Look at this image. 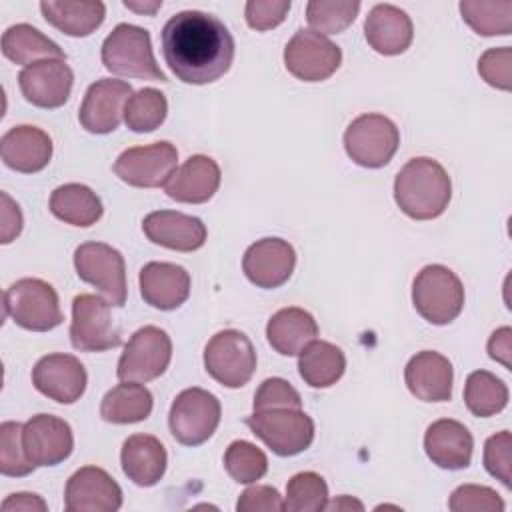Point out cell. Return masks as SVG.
<instances>
[{
  "label": "cell",
  "instance_id": "cell-42",
  "mask_svg": "<svg viewBox=\"0 0 512 512\" xmlns=\"http://www.w3.org/2000/svg\"><path fill=\"white\" fill-rule=\"evenodd\" d=\"M448 508L452 512H502L506 506L496 490L480 484H462L452 492Z\"/></svg>",
  "mask_w": 512,
  "mask_h": 512
},
{
  "label": "cell",
  "instance_id": "cell-37",
  "mask_svg": "<svg viewBox=\"0 0 512 512\" xmlns=\"http://www.w3.org/2000/svg\"><path fill=\"white\" fill-rule=\"evenodd\" d=\"M166 114V96L156 88H140L126 102L124 122L132 132L144 134L160 128V124L166 120Z\"/></svg>",
  "mask_w": 512,
  "mask_h": 512
},
{
  "label": "cell",
  "instance_id": "cell-30",
  "mask_svg": "<svg viewBox=\"0 0 512 512\" xmlns=\"http://www.w3.org/2000/svg\"><path fill=\"white\" fill-rule=\"evenodd\" d=\"M48 208L58 220L72 226H80V228H88L96 224L104 212L102 200L98 198V194L86 184H78V182L58 186L50 194Z\"/></svg>",
  "mask_w": 512,
  "mask_h": 512
},
{
  "label": "cell",
  "instance_id": "cell-51",
  "mask_svg": "<svg viewBox=\"0 0 512 512\" xmlns=\"http://www.w3.org/2000/svg\"><path fill=\"white\" fill-rule=\"evenodd\" d=\"M124 6L138 14H156V10L162 6V0H148V2H136V0H124Z\"/></svg>",
  "mask_w": 512,
  "mask_h": 512
},
{
  "label": "cell",
  "instance_id": "cell-50",
  "mask_svg": "<svg viewBox=\"0 0 512 512\" xmlns=\"http://www.w3.org/2000/svg\"><path fill=\"white\" fill-rule=\"evenodd\" d=\"M2 510L4 512H34V510L46 512L48 504L38 494L16 492V494H10L8 498H4Z\"/></svg>",
  "mask_w": 512,
  "mask_h": 512
},
{
  "label": "cell",
  "instance_id": "cell-5",
  "mask_svg": "<svg viewBox=\"0 0 512 512\" xmlns=\"http://www.w3.org/2000/svg\"><path fill=\"white\" fill-rule=\"evenodd\" d=\"M4 314L30 332H48L62 324L58 294L40 278H20L4 292Z\"/></svg>",
  "mask_w": 512,
  "mask_h": 512
},
{
  "label": "cell",
  "instance_id": "cell-38",
  "mask_svg": "<svg viewBox=\"0 0 512 512\" xmlns=\"http://www.w3.org/2000/svg\"><path fill=\"white\" fill-rule=\"evenodd\" d=\"M358 0H312L306 4V20L318 34H340L358 16Z\"/></svg>",
  "mask_w": 512,
  "mask_h": 512
},
{
  "label": "cell",
  "instance_id": "cell-48",
  "mask_svg": "<svg viewBox=\"0 0 512 512\" xmlns=\"http://www.w3.org/2000/svg\"><path fill=\"white\" fill-rule=\"evenodd\" d=\"M0 198H2V212H0L2 236H0V242L10 244L22 232V212H20L18 204L6 192H2Z\"/></svg>",
  "mask_w": 512,
  "mask_h": 512
},
{
  "label": "cell",
  "instance_id": "cell-13",
  "mask_svg": "<svg viewBox=\"0 0 512 512\" xmlns=\"http://www.w3.org/2000/svg\"><path fill=\"white\" fill-rule=\"evenodd\" d=\"M342 62V50L314 30H296L284 48L286 70L302 82H322L330 78Z\"/></svg>",
  "mask_w": 512,
  "mask_h": 512
},
{
  "label": "cell",
  "instance_id": "cell-15",
  "mask_svg": "<svg viewBox=\"0 0 512 512\" xmlns=\"http://www.w3.org/2000/svg\"><path fill=\"white\" fill-rule=\"evenodd\" d=\"M132 94V86L124 80L100 78L90 84L78 112L82 128L90 134L114 132L124 118V108Z\"/></svg>",
  "mask_w": 512,
  "mask_h": 512
},
{
  "label": "cell",
  "instance_id": "cell-7",
  "mask_svg": "<svg viewBox=\"0 0 512 512\" xmlns=\"http://www.w3.org/2000/svg\"><path fill=\"white\" fill-rule=\"evenodd\" d=\"M204 368L218 384L242 388L256 370V350L244 332L220 330L204 348Z\"/></svg>",
  "mask_w": 512,
  "mask_h": 512
},
{
  "label": "cell",
  "instance_id": "cell-8",
  "mask_svg": "<svg viewBox=\"0 0 512 512\" xmlns=\"http://www.w3.org/2000/svg\"><path fill=\"white\" fill-rule=\"evenodd\" d=\"M400 132L384 114H360L344 132L348 158L362 168H382L396 154Z\"/></svg>",
  "mask_w": 512,
  "mask_h": 512
},
{
  "label": "cell",
  "instance_id": "cell-33",
  "mask_svg": "<svg viewBox=\"0 0 512 512\" xmlns=\"http://www.w3.org/2000/svg\"><path fill=\"white\" fill-rule=\"evenodd\" d=\"M346 370L344 352L326 340H312L298 354L300 378L312 388H330Z\"/></svg>",
  "mask_w": 512,
  "mask_h": 512
},
{
  "label": "cell",
  "instance_id": "cell-49",
  "mask_svg": "<svg viewBox=\"0 0 512 512\" xmlns=\"http://www.w3.org/2000/svg\"><path fill=\"white\" fill-rule=\"evenodd\" d=\"M488 354L492 360L500 362L504 368H512V328L510 326H502L498 330L492 332L490 340H488Z\"/></svg>",
  "mask_w": 512,
  "mask_h": 512
},
{
  "label": "cell",
  "instance_id": "cell-29",
  "mask_svg": "<svg viewBox=\"0 0 512 512\" xmlns=\"http://www.w3.org/2000/svg\"><path fill=\"white\" fill-rule=\"evenodd\" d=\"M318 336L314 316L298 306L280 308L266 324L268 344L282 356H298Z\"/></svg>",
  "mask_w": 512,
  "mask_h": 512
},
{
  "label": "cell",
  "instance_id": "cell-43",
  "mask_svg": "<svg viewBox=\"0 0 512 512\" xmlns=\"http://www.w3.org/2000/svg\"><path fill=\"white\" fill-rule=\"evenodd\" d=\"M484 468L486 472L500 480L504 484V488L512 486V476H510V468H512V436L508 430L496 432L492 434L486 444H484Z\"/></svg>",
  "mask_w": 512,
  "mask_h": 512
},
{
  "label": "cell",
  "instance_id": "cell-28",
  "mask_svg": "<svg viewBox=\"0 0 512 512\" xmlns=\"http://www.w3.org/2000/svg\"><path fill=\"white\" fill-rule=\"evenodd\" d=\"M122 472L136 486L150 488L158 484L166 472L168 454L164 444L150 434H132L120 450Z\"/></svg>",
  "mask_w": 512,
  "mask_h": 512
},
{
  "label": "cell",
  "instance_id": "cell-12",
  "mask_svg": "<svg viewBox=\"0 0 512 512\" xmlns=\"http://www.w3.org/2000/svg\"><path fill=\"white\" fill-rule=\"evenodd\" d=\"M110 302L96 294H78L72 300L70 342L80 352H104L120 346V328L110 314Z\"/></svg>",
  "mask_w": 512,
  "mask_h": 512
},
{
  "label": "cell",
  "instance_id": "cell-45",
  "mask_svg": "<svg viewBox=\"0 0 512 512\" xmlns=\"http://www.w3.org/2000/svg\"><path fill=\"white\" fill-rule=\"evenodd\" d=\"M478 74L486 84L498 90H510L512 86V50L510 46L488 48L478 60Z\"/></svg>",
  "mask_w": 512,
  "mask_h": 512
},
{
  "label": "cell",
  "instance_id": "cell-21",
  "mask_svg": "<svg viewBox=\"0 0 512 512\" xmlns=\"http://www.w3.org/2000/svg\"><path fill=\"white\" fill-rule=\"evenodd\" d=\"M142 230L150 242L178 252H194L202 248L208 236L200 218L176 210H154L146 214Z\"/></svg>",
  "mask_w": 512,
  "mask_h": 512
},
{
  "label": "cell",
  "instance_id": "cell-52",
  "mask_svg": "<svg viewBox=\"0 0 512 512\" xmlns=\"http://www.w3.org/2000/svg\"><path fill=\"white\" fill-rule=\"evenodd\" d=\"M350 508L364 510L362 502H358V500H354V498H350V496H340V498H336V500L328 502L324 510H350Z\"/></svg>",
  "mask_w": 512,
  "mask_h": 512
},
{
  "label": "cell",
  "instance_id": "cell-36",
  "mask_svg": "<svg viewBox=\"0 0 512 512\" xmlns=\"http://www.w3.org/2000/svg\"><path fill=\"white\" fill-rule=\"evenodd\" d=\"M462 20L480 36H508L512 32V2L462 0L458 4Z\"/></svg>",
  "mask_w": 512,
  "mask_h": 512
},
{
  "label": "cell",
  "instance_id": "cell-3",
  "mask_svg": "<svg viewBox=\"0 0 512 512\" xmlns=\"http://www.w3.org/2000/svg\"><path fill=\"white\" fill-rule=\"evenodd\" d=\"M100 56L104 68L116 76L166 82L152 52L150 32L140 26L118 24L102 42Z\"/></svg>",
  "mask_w": 512,
  "mask_h": 512
},
{
  "label": "cell",
  "instance_id": "cell-10",
  "mask_svg": "<svg viewBox=\"0 0 512 512\" xmlns=\"http://www.w3.org/2000/svg\"><path fill=\"white\" fill-rule=\"evenodd\" d=\"M74 268L82 282L92 284L112 306L126 302L124 256L104 242H84L74 250Z\"/></svg>",
  "mask_w": 512,
  "mask_h": 512
},
{
  "label": "cell",
  "instance_id": "cell-24",
  "mask_svg": "<svg viewBox=\"0 0 512 512\" xmlns=\"http://www.w3.org/2000/svg\"><path fill=\"white\" fill-rule=\"evenodd\" d=\"M220 166L204 154L190 156L164 184L168 198L182 204H204L220 188Z\"/></svg>",
  "mask_w": 512,
  "mask_h": 512
},
{
  "label": "cell",
  "instance_id": "cell-23",
  "mask_svg": "<svg viewBox=\"0 0 512 512\" xmlns=\"http://www.w3.org/2000/svg\"><path fill=\"white\" fill-rule=\"evenodd\" d=\"M138 282L142 300L158 310H176L190 296V274L172 262L144 264Z\"/></svg>",
  "mask_w": 512,
  "mask_h": 512
},
{
  "label": "cell",
  "instance_id": "cell-35",
  "mask_svg": "<svg viewBox=\"0 0 512 512\" xmlns=\"http://www.w3.org/2000/svg\"><path fill=\"white\" fill-rule=\"evenodd\" d=\"M464 402L478 418L494 416L508 404V386L488 370H474L464 384Z\"/></svg>",
  "mask_w": 512,
  "mask_h": 512
},
{
  "label": "cell",
  "instance_id": "cell-4",
  "mask_svg": "<svg viewBox=\"0 0 512 512\" xmlns=\"http://www.w3.org/2000/svg\"><path fill=\"white\" fill-rule=\"evenodd\" d=\"M412 304L426 322L450 324L464 308V286L450 268L428 264L414 278Z\"/></svg>",
  "mask_w": 512,
  "mask_h": 512
},
{
  "label": "cell",
  "instance_id": "cell-1",
  "mask_svg": "<svg viewBox=\"0 0 512 512\" xmlns=\"http://www.w3.org/2000/svg\"><path fill=\"white\" fill-rule=\"evenodd\" d=\"M162 56L184 84H210L222 78L234 60V38L216 16L200 10L174 14L160 32Z\"/></svg>",
  "mask_w": 512,
  "mask_h": 512
},
{
  "label": "cell",
  "instance_id": "cell-26",
  "mask_svg": "<svg viewBox=\"0 0 512 512\" xmlns=\"http://www.w3.org/2000/svg\"><path fill=\"white\" fill-rule=\"evenodd\" d=\"M2 162L22 174H34L48 166L52 158L50 136L30 124L12 126L0 140Z\"/></svg>",
  "mask_w": 512,
  "mask_h": 512
},
{
  "label": "cell",
  "instance_id": "cell-27",
  "mask_svg": "<svg viewBox=\"0 0 512 512\" xmlns=\"http://www.w3.org/2000/svg\"><path fill=\"white\" fill-rule=\"evenodd\" d=\"M364 36L372 50L384 56H396L410 48L414 26L410 16L394 4H376L364 22Z\"/></svg>",
  "mask_w": 512,
  "mask_h": 512
},
{
  "label": "cell",
  "instance_id": "cell-11",
  "mask_svg": "<svg viewBox=\"0 0 512 512\" xmlns=\"http://www.w3.org/2000/svg\"><path fill=\"white\" fill-rule=\"evenodd\" d=\"M172 360V340L158 326L136 330L124 346L116 376L122 382H148L162 376Z\"/></svg>",
  "mask_w": 512,
  "mask_h": 512
},
{
  "label": "cell",
  "instance_id": "cell-19",
  "mask_svg": "<svg viewBox=\"0 0 512 512\" xmlns=\"http://www.w3.org/2000/svg\"><path fill=\"white\" fill-rule=\"evenodd\" d=\"M22 444L34 466H56L72 454L74 436L66 420L52 414H36L24 424Z\"/></svg>",
  "mask_w": 512,
  "mask_h": 512
},
{
  "label": "cell",
  "instance_id": "cell-6",
  "mask_svg": "<svg viewBox=\"0 0 512 512\" xmlns=\"http://www.w3.org/2000/svg\"><path fill=\"white\" fill-rule=\"evenodd\" d=\"M244 422L278 456H296L314 440V422L302 408L260 410Z\"/></svg>",
  "mask_w": 512,
  "mask_h": 512
},
{
  "label": "cell",
  "instance_id": "cell-46",
  "mask_svg": "<svg viewBox=\"0 0 512 512\" xmlns=\"http://www.w3.org/2000/svg\"><path fill=\"white\" fill-rule=\"evenodd\" d=\"M290 6V0H250L244 6L246 24L258 32L272 30L286 20Z\"/></svg>",
  "mask_w": 512,
  "mask_h": 512
},
{
  "label": "cell",
  "instance_id": "cell-18",
  "mask_svg": "<svg viewBox=\"0 0 512 512\" xmlns=\"http://www.w3.org/2000/svg\"><path fill=\"white\" fill-rule=\"evenodd\" d=\"M86 370L72 354L42 356L32 368V384L46 398L60 404H74L86 390Z\"/></svg>",
  "mask_w": 512,
  "mask_h": 512
},
{
  "label": "cell",
  "instance_id": "cell-14",
  "mask_svg": "<svg viewBox=\"0 0 512 512\" xmlns=\"http://www.w3.org/2000/svg\"><path fill=\"white\" fill-rule=\"evenodd\" d=\"M176 164V146L162 140L124 150L114 162V174L134 188H158L170 180L176 172Z\"/></svg>",
  "mask_w": 512,
  "mask_h": 512
},
{
  "label": "cell",
  "instance_id": "cell-39",
  "mask_svg": "<svg viewBox=\"0 0 512 512\" xmlns=\"http://www.w3.org/2000/svg\"><path fill=\"white\" fill-rule=\"evenodd\" d=\"M328 504V484L316 472H298L286 484L284 510L320 512Z\"/></svg>",
  "mask_w": 512,
  "mask_h": 512
},
{
  "label": "cell",
  "instance_id": "cell-16",
  "mask_svg": "<svg viewBox=\"0 0 512 512\" xmlns=\"http://www.w3.org/2000/svg\"><path fill=\"white\" fill-rule=\"evenodd\" d=\"M64 506L68 512H116L122 506V488L106 470L84 466L68 478Z\"/></svg>",
  "mask_w": 512,
  "mask_h": 512
},
{
  "label": "cell",
  "instance_id": "cell-25",
  "mask_svg": "<svg viewBox=\"0 0 512 512\" xmlns=\"http://www.w3.org/2000/svg\"><path fill=\"white\" fill-rule=\"evenodd\" d=\"M426 456L444 470H462L470 466L474 440L470 430L452 418H440L426 428L424 434Z\"/></svg>",
  "mask_w": 512,
  "mask_h": 512
},
{
  "label": "cell",
  "instance_id": "cell-41",
  "mask_svg": "<svg viewBox=\"0 0 512 512\" xmlns=\"http://www.w3.org/2000/svg\"><path fill=\"white\" fill-rule=\"evenodd\" d=\"M24 424L20 422H2L0 424V472L4 476L20 478L34 472V464L28 460L22 444Z\"/></svg>",
  "mask_w": 512,
  "mask_h": 512
},
{
  "label": "cell",
  "instance_id": "cell-47",
  "mask_svg": "<svg viewBox=\"0 0 512 512\" xmlns=\"http://www.w3.org/2000/svg\"><path fill=\"white\" fill-rule=\"evenodd\" d=\"M238 512H280L284 510V500L280 492L272 486H250L246 488L238 502H236Z\"/></svg>",
  "mask_w": 512,
  "mask_h": 512
},
{
  "label": "cell",
  "instance_id": "cell-9",
  "mask_svg": "<svg viewBox=\"0 0 512 512\" xmlns=\"http://www.w3.org/2000/svg\"><path fill=\"white\" fill-rule=\"evenodd\" d=\"M220 400L204 388L182 390L168 414V426L176 442L184 446H200L216 432L220 424Z\"/></svg>",
  "mask_w": 512,
  "mask_h": 512
},
{
  "label": "cell",
  "instance_id": "cell-34",
  "mask_svg": "<svg viewBox=\"0 0 512 512\" xmlns=\"http://www.w3.org/2000/svg\"><path fill=\"white\" fill-rule=\"evenodd\" d=\"M152 394L140 382H120L108 390L100 404V416L110 424H134L150 416Z\"/></svg>",
  "mask_w": 512,
  "mask_h": 512
},
{
  "label": "cell",
  "instance_id": "cell-20",
  "mask_svg": "<svg viewBox=\"0 0 512 512\" xmlns=\"http://www.w3.org/2000/svg\"><path fill=\"white\" fill-rule=\"evenodd\" d=\"M296 266L292 244L282 238H262L248 246L242 258L246 278L258 288H278L286 284Z\"/></svg>",
  "mask_w": 512,
  "mask_h": 512
},
{
  "label": "cell",
  "instance_id": "cell-31",
  "mask_svg": "<svg viewBox=\"0 0 512 512\" xmlns=\"http://www.w3.org/2000/svg\"><path fill=\"white\" fill-rule=\"evenodd\" d=\"M2 54L24 68L40 60H66L64 50L30 24H14L2 34Z\"/></svg>",
  "mask_w": 512,
  "mask_h": 512
},
{
  "label": "cell",
  "instance_id": "cell-22",
  "mask_svg": "<svg viewBox=\"0 0 512 512\" xmlns=\"http://www.w3.org/2000/svg\"><path fill=\"white\" fill-rule=\"evenodd\" d=\"M452 364L434 350L414 354L404 368L408 390L422 402H448L452 398Z\"/></svg>",
  "mask_w": 512,
  "mask_h": 512
},
{
  "label": "cell",
  "instance_id": "cell-40",
  "mask_svg": "<svg viewBox=\"0 0 512 512\" xmlns=\"http://www.w3.org/2000/svg\"><path fill=\"white\" fill-rule=\"evenodd\" d=\"M224 468L228 476L240 484H254L268 470L266 454L248 440H234L224 452Z\"/></svg>",
  "mask_w": 512,
  "mask_h": 512
},
{
  "label": "cell",
  "instance_id": "cell-44",
  "mask_svg": "<svg viewBox=\"0 0 512 512\" xmlns=\"http://www.w3.org/2000/svg\"><path fill=\"white\" fill-rule=\"evenodd\" d=\"M272 408H302L298 390L284 378H266L254 394V412Z\"/></svg>",
  "mask_w": 512,
  "mask_h": 512
},
{
  "label": "cell",
  "instance_id": "cell-2",
  "mask_svg": "<svg viewBox=\"0 0 512 512\" xmlns=\"http://www.w3.org/2000/svg\"><path fill=\"white\" fill-rule=\"evenodd\" d=\"M450 198V176L434 158H412L396 174L394 200L398 208L412 220L438 218L448 208Z\"/></svg>",
  "mask_w": 512,
  "mask_h": 512
},
{
  "label": "cell",
  "instance_id": "cell-32",
  "mask_svg": "<svg viewBox=\"0 0 512 512\" xmlns=\"http://www.w3.org/2000/svg\"><path fill=\"white\" fill-rule=\"evenodd\" d=\"M42 16L62 34L84 38L90 36L106 16L102 2H40Z\"/></svg>",
  "mask_w": 512,
  "mask_h": 512
},
{
  "label": "cell",
  "instance_id": "cell-17",
  "mask_svg": "<svg viewBox=\"0 0 512 512\" xmlns=\"http://www.w3.org/2000/svg\"><path fill=\"white\" fill-rule=\"evenodd\" d=\"M74 84L72 68L66 60H40L20 70L18 86L22 96L38 108H60L70 98Z\"/></svg>",
  "mask_w": 512,
  "mask_h": 512
}]
</instances>
